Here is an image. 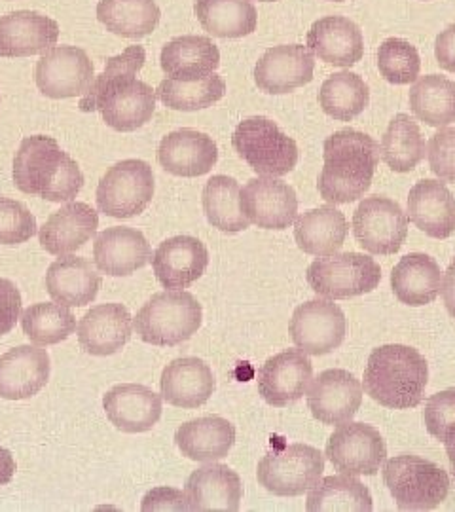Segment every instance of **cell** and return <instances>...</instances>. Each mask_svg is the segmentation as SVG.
Here are the masks:
<instances>
[{
  "label": "cell",
  "instance_id": "cell-46",
  "mask_svg": "<svg viewBox=\"0 0 455 512\" xmlns=\"http://www.w3.org/2000/svg\"><path fill=\"white\" fill-rule=\"evenodd\" d=\"M37 228L35 215L23 203L0 196V245H21Z\"/></svg>",
  "mask_w": 455,
  "mask_h": 512
},
{
  "label": "cell",
  "instance_id": "cell-50",
  "mask_svg": "<svg viewBox=\"0 0 455 512\" xmlns=\"http://www.w3.org/2000/svg\"><path fill=\"white\" fill-rule=\"evenodd\" d=\"M21 293L10 279H0V336L16 329L21 315Z\"/></svg>",
  "mask_w": 455,
  "mask_h": 512
},
{
  "label": "cell",
  "instance_id": "cell-23",
  "mask_svg": "<svg viewBox=\"0 0 455 512\" xmlns=\"http://www.w3.org/2000/svg\"><path fill=\"white\" fill-rule=\"evenodd\" d=\"M93 262L101 274L126 277L152 262V249L139 230L112 226L95 239Z\"/></svg>",
  "mask_w": 455,
  "mask_h": 512
},
{
  "label": "cell",
  "instance_id": "cell-33",
  "mask_svg": "<svg viewBox=\"0 0 455 512\" xmlns=\"http://www.w3.org/2000/svg\"><path fill=\"white\" fill-rule=\"evenodd\" d=\"M175 444L184 458L213 463L230 454L236 444V427L220 416H203L182 423Z\"/></svg>",
  "mask_w": 455,
  "mask_h": 512
},
{
  "label": "cell",
  "instance_id": "cell-4",
  "mask_svg": "<svg viewBox=\"0 0 455 512\" xmlns=\"http://www.w3.org/2000/svg\"><path fill=\"white\" fill-rule=\"evenodd\" d=\"M429 365L418 349L402 344L376 348L364 368V393L391 410L416 408L425 397Z\"/></svg>",
  "mask_w": 455,
  "mask_h": 512
},
{
  "label": "cell",
  "instance_id": "cell-10",
  "mask_svg": "<svg viewBox=\"0 0 455 512\" xmlns=\"http://www.w3.org/2000/svg\"><path fill=\"white\" fill-rule=\"evenodd\" d=\"M154 173L143 160L112 165L97 184V207L112 219H131L145 211L154 198Z\"/></svg>",
  "mask_w": 455,
  "mask_h": 512
},
{
  "label": "cell",
  "instance_id": "cell-38",
  "mask_svg": "<svg viewBox=\"0 0 455 512\" xmlns=\"http://www.w3.org/2000/svg\"><path fill=\"white\" fill-rule=\"evenodd\" d=\"M306 509L310 512H372L374 499L357 476H327L311 488Z\"/></svg>",
  "mask_w": 455,
  "mask_h": 512
},
{
  "label": "cell",
  "instance_id": "cell-26",
  "mask_svg": "<svg viewBox=\"0 0 455 512\" xmlns=\"http://www.w3.org/2000/svg\"><path fill=\"white\" fill-rule=\"evenodd\" d=\"M59 25L31 10L10 12L0 18V57L46 54L57 44Z\"/></svg>",
  "mask_w": 455,
  "mask_h": 512
},
{
  "label": "cell",
  "instance_id": "cell-45",
  "mask_svg": "<svg viewBox=\"0 0 455 512\" xmlns=\"http://www.w3.org/2000/svg\"><path fill=\"white\" fill-rule=\"evenodd\" d=\"M378 69L389 84L406 86L419 78L421 59L416 46L404 38H387L378 50Z\"/></svg>",
  "mask_w": 455,
  "mask_h": 512
},
{
  "label": "cell",
  "instance_id": "cell-29",
  "mask_svg": "<svg viewBox=\"0 0 455 512\" xmlns=\"http://www.w3.org/2000/svg\"><path fill=\"white\" fill-rule=\"evenodd\" d=\"M408 217L425 236L448 239L455 232V198L442 181L423 179L408 194Z\"/></svg>",
  "mask_w": 455,
  "mask_h": 512
},
{
  "label": "cell",
  "instance_id": "cell-32",
  "mask_svg": "<svg viewBox=\"0 0 455 512\" xmlns=\"http://www.w3.org/2000/svg\"><path fill=\"white\" fill-rule=\"evenodd\" d=\"M160 65L171 80L196 82L219 69V48L211 38L182 35L162 48Z\"/></svg>",
  "mask_w": 455,
  "mask_h": 512
},
{
  "label": "cell",
  "instance_id": "cell-31",
  "mask_svg": "<svg viewBox=\"0 0 455 512\" xmlns=\"http://www.w3.org/2000/svg\"><path fill=\"white\" fill-rule=\"evenodd\" d=\"M101 283L97 266L84 256H61L46 274V291L57 304L67 308L91 304L99 294Z\"/></svg>",
  "mask_w": 455,
  "mask_h": 512
},
{
  "label": "cell",
  "instance_id": "cell-15",
  "mask_svg": "<svg viewBox=\"0 0 455 512\" xmlns=\"http://www.w3.org/2000/svg\"><path fill=\"white\" fill-rule=\"evenodd\" d=\"M239 205L247 220L264 230H287L298 215L294 188L277 177L251 179L241 190Z\"/></svg>",
  "mask_w": 455,
  "mask_h": 512
},
{
  "label": "cell",
  "instance_id": "cell-54",
  "mask_svg": "<svg viewBox=\"0 0 455 512\" xmlns=\"http://www.w3.org/2000/svg\"><path fill=\"white\" fill-rule=\"evenodd\" d=\"M444 446H446V454H448V459H450V467H452V473H454L455 478V429L444 440Z\"/></svg>",
  "mask_w": 455,
  "mask_h": 512
},
{
  "label": "cell",
  "instance_id": "cell-22",
  "mask_svg": "<svg viewBox=\"0 0 455 512\" xmlns=\"http://www.w3.org/2000/svg\"><path fill=\"white\" fill-rule=\"evenodd\" d=\"M50 355L37 346H18L0 357V399L23 401L38 395L50 380Z\"/></svg>",
  "mask_w": 455,
  "mask_h": 512
},
{
  "label": "cell",
  "instance_id": "cell-42",
  "mask_svg": "<svg viewBox=\"0 0 455 512\" xmlns=\"http://www.w3.org/2000/svg\"><path fill=\"white\" fill-rule=\"evenodd\" d=\"M370 103V88L363 78L351 71L332 74L319 90V105L332 120L351 122Z\"/></svg>",
  "mask_w": 455,
  "mask_h": 512
},
{
  "label": "cell",
  "instance_id": "cell-34",
  "mask_svg": "<svg viewBox=\"0 0 455 512\" xmlns=\"http://www.w3.org/2000/svg\"><path fill=\"white\" fill-rule=\"evenodd\" d=\"M346 217L334 205L315 207L294 220V239L306 255L321 256L338 253L346 243Z\"/></svg>",
  "mask_w": 455,
  "mask_h": 512
},
{
  "label": "cell",
  "instance_id": "cell-53",
  "mask_svg": "<svg viewBox=\"0 0 455 512\" xmlns=\"http://www.w3.org/2000/svg\"><path fill=\"white\" fill-rule=\"evenodd\" d=\"M16 471H18V465H16V459L12 456V452L0 446V486L10 484Z\"/></svg>",
  "mask_w": 455,
  "mask_h": 512
},
{
  "label": "cell",
  "instance_id": "cell-11",
  "mask_svg": "<svg viewBox=\"0 0 455 512\" xmlns=\"http://www.w3.org/2000/svg\"><path fill=\"white\" fill-rule=\"evenodd\" d=\"M325 456L342 475L374 476L387 459V446L376 427L346 421L328 437Z\"/></svg>",
  "mask_w": 455,
  "mask_h": 512
},
{
  "label": "cell",
  "instance_id": "cell-43",
  "mask_svg": "<svg viewBox=\"0 0 455 512\" xmlns=\"http://www.w3.org/2000/svg\"><path fill=\"white\" fill-rule=\"evenodd\" d=\"M21 329L37 346H55L65 342L76 330L73 311L57 302H38L21 313Z\"/></svg>",
  "mask_w": 455,
  "mask_h": 512
},
{
  "label": "cell",
  "instance_id": "cell-7",
  "mask_svg": "<svg viewBox=\"0 0 455 512\" xmlns=\"http://www.w3.org/2000/svg\"><path fill=\"white\" fill-rule=\"evenodd\" d=\"M232 145L241 160L260 177H285L298 164V145L266 116H253L237 124Z\"/></svg>",
  "mask_w": 455,
  "mask_h": 512
},
{
  "label": "cell",
  "instance_id": "cell-19",
  "mask_svg": "<svg viewBox=\"0 0 455 512\" xmlns=\"http://www.w3.org/2000/svg\"><path fill=\"white\" fill-rule=\"evenodd\" d=\"M209 266V251L200 239L175 236L165 239L152 255V270L169 291L190 289Z\"/></svg>",
  "mask_w": 455,
  "mask_h": 512
},
{
  "label": "cell",
  "instance_id": "cell-55",
  "mask_svg": "<svg viewBox=\"0 0 455 512\" xmlns=\"http://www.w3.org/2000/svg\"><path fill=\"white\" fill-rule=\"evenodd\" d=\"M260 2H273V0H260Z\"/></svg>",
  "mask_w": 455,
  "mask_h": 512
},
{
  "label": "cell",
  "instance_id": "cell-12",
  "mask_svg": "<svg viewBox=\"0 0 455 512\" xmlns=\"http://www.w3.org/2000/svg\"><path fill=\"white\" fill-rule=\"evenodd\" d=\"M353 234L366 253L395 255L408 238V217L399 203L370 196L359 203L353 215Z\"/></svg>",
  "mask_w": 455,
  "mask_h": 512
},
{
  "label": "cell",
  "instance_id": "cell-39",
  "mask_svg": "<svg viewBox=\"0 0 455 512\" xmlns=\"http://www.w3.org/2000/svg\"><path fill=\"white\" fill-rule=\"evenodd\" d=\"M410 109L431 128L450 126L455 122V82L440 74L421 76L410 88Z\"/></svg>",
  "mask_w": 455,
  "mask_h": 512
},
{
  "label": "cell",
  "instance_id": "cell-37",
  "mask_svg": "<svg viewBox=\"0 0 455 512\" xmlns=\"http://www.w3.org/2000/svg\"><path fill=\"white\" fill-rule=\"evenodd\" d=\"M160 18L156 0H99L97 4V19L118 37H148L156 31Z\"/></svg>",
  "mask_w": 455,
  "mask_h": 512
},
{
  "label": "cell",
  "instance_id": "cell-18",
  "mask_svg": "<svg viewBox=\"0 0 455 512\" xmlns=\"http://www.w3.org/2000/svg\"><path fill=\"white\" fill-rule=\"evenodd\" d=\"M315 73V55L302 44L273 46L258 59L255 82L258 90L285 95L310 84Z\"/></svg>",
  "mask_w": 455,
  "mask_h": 512
},
{
  "label": "cell",
  "instance_id": "cell-56",
  "mask_svg": "<svg viewBox=\"0 0 455 512\" xmlns=\"http://www.w3.org/2000/svg\"><path fill=\"white\" fill-rule=\"evenodd\" d=\"M334 2H344V0H334Z\"/></svg>",
  "mask_w": 455,
  "mask_h": 512
},
{
  "label": "cell",
  "instance_id": "cell-16",
  "mask_svg": "<svg viewBox=\"0 0 455 512\" xmlns=\"http://www.w3.org/2000/svg\"><path fill=\"white\" fill-rule=\"evenodd\" d=\"M363 384L344 368L323 370L308 391L311 414L323 425H342L355 418L363 404Z\"/></svg>",
  "mask_w": 455,
  "mask_h": 512
},
{
  "label": "cell",
  "instance_id": "cell-25",
  "mask_svg": "<svg viewBox=\"0 0 455 512\" xmlns=\"http://www.w3.org/2000/svg\"><path fill=\"white\" fill-rule=\"evenodd\" d=\"M97 228V211L88 203L71 202L48 217L38 239L46 253L69 256L82 249L97 234Z\"/></svg>",
  "mask_w": 455,
  "mask_h": 512
},
{
  "label": "cell",
  "instance_id": "cell-52",
  "mask_svg": "<svg viewBox=\"0 0 455 512\" xmlns=\"http://www.w3.org/2000/svg\"><path fill=\"white\" fill-rule=\"evenodd\" d=\"M442 300H444V306L448 313L455 319V258L452 260V264L448 266L446 274L442 277Z\"/></svg>",
  "mask_w": 455,
  "mask_h": 512
},
{
  "label": "cell",
  "instance_id": "cell-30",
  "mask_svg": "<svg viewBox=\"0 0 455 512\" xmlns=\"http://www.w3.org/2000/svg\"><path fill=\"white\" fill-rule=\"evenodd\" d=\"M215 387L217 382L211 366L198 357H181L171 361L165 366L160 380L164 401L184 410L203 406L215 393Z\"/></svg>",
  "mask_w": 455,
  "mask_h": 512
},
{
  "label": "cell",
  "instance_id": "cell-5",
  "mask_svg": "<svg viewBox=\"0 0 455 512\" xmlns=\"http://www.w3.org/2000/svg\"><path fill=\"white\" fill-rule=\"evenodd\" d=\"M203 308L186 291L154 294L133 319L139 338L158 348H175L190 340L201 327Z\"/></svg>",
  "mask_w": 455,
  "mask_h": 512
},
{
  "label": "cell",
  "instance_id": "cell-35",
  "mask_svg": "<svg viewBox=\"0 0 455 512\" xmlns=\"http://www.w3.org/2000/svg\"><path fill=\"white\" fill-rule=\"evenodd\" d=\"M391 289L399 302L412 308L435 302L442 289V272L437 260L425 253L402 256L391 272Z\"/></svg>",
  "mask_w": 455,
  "mask_h": 512
},
{
  "label": "cell",
  "instance_id": "cell-2",
  "mask_svg": "<svg viewBox=\"0 0 455 512\" xmlns=\"http://www.w3.org/2000/svg\"><path fill=\"white\" fill-rule=\"evenodd\" d=\"M325 165L319 175V194L332 205L364 198L380 164V145L363 131L340 129L323 145Z\"/></svg>",
  "mask_w": 455,
  "mask_h": 512
},
{
  "label": "cell",
  "instance_id": "cell-6",
  "mask_svg": "<svg viewBox=\"0 0 455 512\" xmlns=\"http://www.w3.org/2000/svg\"><path fill=\"white\" fill-rule=\"evenodd\" d=\"M383 482L401 511H435L450 494V476L429 459L402 454L383 467Z\"/></svg>",
  "mask_w": 455,
  "mask_h": 512
},
{
  "label": "cell",
  "instance_id": "cell-20",
  "mask_svg": "<svg viewBox=\"0 0 455 512\" xmlns=\"http://www.w3.org/2000/svg\"><path fill=\"white\" fill-rule=\"evenodd\" d=\"M158 162L175 177L196 179L207 175L217 165L219 148L207 133L198 129H177L162 139Z\"/></svg>",
  "mask_w": 455,
  "mask_h": 512
},
{
  "label": "cell",
  "instance_id": "cell-40",
  "mask_svg": "<svg viewBox=\"0 0 455 512\" xmlns=\"http://www.w3.org/2000/svg\"><path fill=\"white\" fill-rule=\"evenodd\" d=\"M241 188L234 177L215 175L211 177L201 194L203 213L213 228L226 234H237L251 226L239 205Z\"/></svg>",
  "mask_w": 455,
  "mask_h": 512
},
{
  "label": "cell",
  "instance_id": "cell-44",
  "mask_svg": "<svg viewBox=\"0 0 455 512\" xmlns=\"http://www.w3.org/2000/svg\"><path fill=\"white\" fill-rule=\"evenodd\" d=\"M226 93V82L219 74H209L196 82H181L165 78L160 82L156 95L167 109L196 112L209 109Z\"/></svg>",
  "mask_w": 455,
  "mask_h": 512
},
{
  "label": "cell",
  "instance_id": "cell-14",
  "mask_svg": "<svg viewBox=\"0 0 455 512\" xmlns=\"http://www.w3.org/2000/svg\"><path fill=\"white\" fill-rule=\"evenodd\" d=\"M95 80L88 54L76 46H54L38 59L35 82L50 99L84 97Z\"/></svg>",
  "mask_w": 455,
  "mask_h": 512
},
{
  "label": "cell",
  "instance_id": "cell-9",
  "mask_svg": "<svg viewBox=\"0 0 455 512\" xmlns=\"http://www.w3.org/2000/svg\"><path fill=\"white\" fill-rule=\"evenodd\" d=\"M325 471L323 454L310 444H291L268 452L258 463L256 478L262 488L279 497L310 492Z\"/></svg>",
  "mask_w": 455,
  "mask_h": 512
},
{
  "label": "cell",
  "instance_id": "cell-21",
  "mask_svg": "<svg viewBox=\"0 0 455 512\" xmlns=\"http://www.w3.org/2000/svg\"><path fill=\"white\" fill-rule=\"evenodd\" d=\"M164 397L141 384L114 385L103 397L110 423L129 435L150 431L164 412Z\"/></svg>",
  "mask_w": 455,
  "mask_h": 512
},
{
  "label": "cell",
  "instance_id": "cell-17",
  "mask_svg": "<svg viewBox=\"0 0 455 512\" xmlns=\"http://www.w3.org/2000/svg\"><path fill=\"white\" fill-rule=\"evenodd\" d=\"M313 380V365L300 349H287L270 357L258 370V393L275 408L300 401Z\"/></svg>",
  "mask_w": 455,
  "mask_h": 512
},
{
  "label": "cell",
  "instance_id": "cell-1",
  "mask_svg": "<svg viewBox=\"0 0 455 512\" xmlns=\"http://www.w3.org/2000/svg\"><path fill=\"white\" fill-rule=\"evenodd\" d=\"M143 46H129L116 57H110L101 74H95L90 92L80 101L84 112L99 110L105 124L114 131H137L148 124L156 112V92L137 80L145 67Z\"/></svg>",
  "mask_w": 455,
  "mask_h": 512
},
{
  "label": "cell",
  "instance_id": "cell-27",
  "mask_svg": "<svg viewBox=\"0 0 455 512\" xmlns=\"http://www.w3.org/2000/svg\"><path fill=\"white\" fill-rule=\"evenodd\" d=\"M308 48L328 65L349 69L363 59V31L344 16L317 19L308 33Z\"/></svg>",
  "mask_w": 455,
  "mask_h": 512
},
{
  "label": "cell",
  "instance_id": "cell-13",
  "mask_svg": "<svg viewBox=\"0 0 455 512\" xmlns=\"http://www.w3.org/2000/svg\"><path fill=\"white\" fill-rule=\"evenodd\" d=\"M346 315L334 300L315 298L292 313L289 323L294 346L306 355H327L346 340Z\"/></svg>",
  "mask_w": 455,
  "mask_h": 512
},
{
  "label": "cell",
  "instance_id": "cell-47",
  "mask_svg": "<svg viewBox=\"0 0 455 512\" xmlns=\"http://www.w3.org/2000/svg\"><path fill=\"white\" fill-rule=\"evenodd\" d=\"M423 421L431 437L444 442L455 429V387L444 389L427 399Z\"/></svg>",
  "mask_w": 455,
  "mask_h": 512
},
{
  "label": "cell",
  "instance_id": "cell-24",
  "mask_svg": "<svg viewBox=\"0 0 455 512\" xmlns=\"http://www.w3.org/2000/svg\"><path fill=\"white\" fill-rule=\"evenodd\" d=\"M78 342L82 349L95 357H109L118 353L131 340L133 317L122 304L93 306L78 321Z\"/></svg>",
  "mask_w": 455,
  "mask_h": 512
},
{
  "label": "cell",
  "instance_id": "cell-8",
  "mask_svg": "<svg viewBox=\"0 0 455 512\" xmlns=\"http://www.w3.org/2000/svg\"><path fill=\"white\" fill-rule=\"evenodd\" d=\"M306 279L319 296L346 300L376 291L382 281V268L372 256L334 253L311 262Z\"/></svg>",
  "mask_w": 455,
  "mask_h": 512
},
{
  "label": "cell",
  "instance_id": "cell-49",
  "mask_svg": "<svg viewBox=\"0 0 455 512\" xmlns=\"http://www.w3.org/2000/svg\"><path fill=\"white\" fill-rule=\"evenodd\" d=\"M141 509H143V512L192 511L190 503H188V497H186V492H181L177 488H167V486L150 490L143 497Z\"/></svg>",
  "mask_w": 455,
  "mask_h": 512
},
{
  "label": "cell",
  "instance_id": "cell-48",
  "mask_svg": "<svg viewBox=\"0 0 455 512\" xmlns=\"http://www.w3.org/2000/svg\"><path fill=\"white\" fill-rule=\"evenodd\" d=\"M427 160L438 181L455 184V128L440 129L431 137Z\"/></svg>",
  "mask_w": 455,
  "mask_h": 512
},
{
  "label": "cell",
  "instance_id": "cell-51",
  "mask_svg": "<svg viewBox=\"0 0 455 512\" xmlns=\"http://www.w3.org/2000/svg\"><path fill=\"white\" fill-rule=\"evenodd\" d=\"M435 55L440 69L455 73V23L446 27L435 42Z\"/></svg>",
  "mask_w": 455,
  "mask_h": 512
},
{
  "label": "cell",
  "instance_id": "cell-36",
  "mask_svg": "<svg viewBox=\"0 0 455 512\" xmlns=\"http://www.w3.org/2000/svg\"><path fill=\"white\" fill-rule=\"evenodd\" d=\"M194 14L203 31L217 38L249 37L258 25L251 0H196Z\"/></svg>",
  "mask_w": 455,
  "mask_h": 512
},
{
  "label": "cell",
  "instance_id": "cell-3",
  "mask_svg": "<svg viewBox=\"0 0 455 512\" xmlns=\"http://www.w3.org/2000/svg\"><path fill=\"white\" fill-rule=\"evenodd\" d=\"M12 175L23 194L48 202H73L84 188L78 164L48 135H33L21 141Z\"/></svg>",
  "mask_w": 455,
  "mask_h": 512
},
{
  "label": "cell",
  "instance_id": "cell-28",
  "mask_svg": "<svg viewBox=\"0 0 455 512\" xmlns=\"http://www.w3.org/2000/svg\"><path fill=\"white\" fill-rule=\"evenodd\" d=\"M184 492L192 511L237 512L241 507L243 484L228 465L209 463L188 476Z\"/></svg>",
  "mask_w": 455,
  "mask_h": 512
},
{
  "label": "cell",
  "instance_id": "cell-41",
  "mask_svg": "<svg viewBox=\"0 0 455 512\" xmlns=\"http://www.w3.org/2000/svg\"><path fill=\"white\" fill-rule=\"evenodd\" d=\"M382 160L395 173L414 171L425 158V139L421 135L418 122L410 116L399 112L383 133Z\"/></svg>",
  "mask_w": 455,
  "mask_h": 512
}]
</instances>
